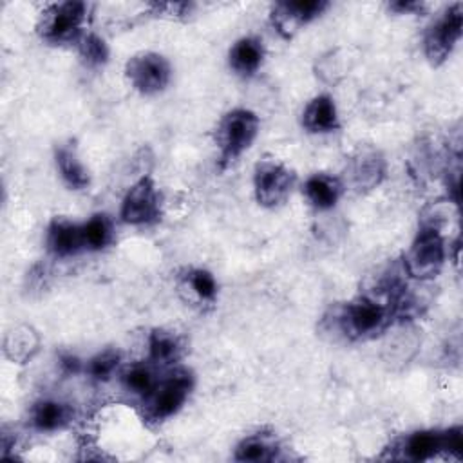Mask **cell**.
<instances>
[{"mask_svg": "<svg viewBox=\"0 0 463 463\" xmlns=\"http://www.w3.org/2000/svg\"><path fill=\"white\" fill-rule=\"evenodd\" d=\"M259 116L248 109H233L217 125L215 143L222 166L246 152L259 134Z\"/></svg>", "mask_w": 463, "mask_h": 463, "instance_id": "obj_1", "label": "cell"}, {"mask_svg": "<svg viewBox=\"0 0 463 463\" xmlns=\"http://www.w3.org/2000/svg\"><path fill=\"white\" fill-rule=\"evenodd\" d=\"M405 269L418 280L434 279L445 264V241L438 226L425 224L405 253Z\"/></svg>", "mask_w": 463, "mask_h": 463, "instance_id": "obj_2", "label": "cell"}, {"mask_svg": "<svg viewBox=\"0 0 463 463\" xmlns=\"http://www.w3.org/2000/svg\"><path fill=\"white\" fill-rule=\"evenodd\" d=\"M87 20V5L83 2H60L49 5L42 13L38 31L51 43H69L83 36Z\"/></svg>", "mask_w": 463, "mask_h": 463, "instance_id": "obj_3", "label": "cell"}, {"mask_svg": "<svg viewBox=\"0 0 463 463\" xmlns=\"http://www.w3.org/2000/svg\"><path fill=\"white\" fill-rule=\"evenodd\" d=\"M392 309L371 297H358L351 300L342 311V329L353 338L374 336L391 322Z\"/></svg>", "mask_w": 463, "mask_h": 463, "instance_id": "obj_4", "label": "cell"}, {"mask_svg": "<svg viewBox=\"0 0 463 463\" xmlns=\"http://www.w3.org/2000/svg\"><path fill=\"white\" fill-rule=\"evenodd\" d=\"M463 27V5L452 4L445 9V13L434 20L423 38L425 56L432 65L443 63L450 52L454 51L456 43L461 38Z\"/></svg>", "mask_w": 463, "mask_h": 463, "instance_id": "obj_5", "label": "cell"}, {"mask_svg": "<svg viewBox=\"0 0 463 463\" xmlns=\"http://www.w3.org/2000/svg\"><path fill=\"white\" fill-rule=\"evenodd\" d=\"M295 184V174L279 161L264 159L257 163L253 172L255 199L260 206L277 208L284 204Z\"/></svg>", "mask_w": 463, "mask_h": 463, "instance_id": "obj_6", "label": "cell"}, {"mask_svg": "<svg viewBox=\"0 0 463 463\" xmlns=\"http://www.w3.org/2000/svg\"><path fill=\"white\" fill-rule=\"evenodd\" d=\"M125 74L137 92L152 96L161 92L170 83L172 69L168 60L159 52L143 51L127 61Z\"/></svg>", "mask_w": 463, "mask_h": 463, "instance_id": "obj_7", "label": "cell"}, {"mask_svg": "<svg viewBox=\"0 0 463 463\" xmlns=\"http://www.w3.org/2000/svg\"><path fill=\"white\" fill-rule=\"evenodd\" d=\"M194 385V376L186 369H175L166 380L148 394V418L161 421L174 416L186 402Z\"/></svg>", "mask_w": 463, "mask_h": 463, "instance_id": "obj_8", "label": "cell"}, {"mask_svg": "<svg viewBox=\"0 0 463 463\" xmlns=\"http://www.w3.org/2000/svg\"><path fill=\"white\" fill-rule=\"evenodd\" d=\"M121 221L132 226L152 224L161 215V197L156 183L150 177H141L136 181L121 203Z\"/></svg>", "mask_w": 463, "mask_h": 463, "instance_id": "obj_9", "label": "cell"}, {"mask_svg": "<svg viewBox=\"0 0 463 463\" xmlns=\"http://www.w3.org/2000/svg\"><path fill=\"white\" fill-rule=\"evenodd\" d=\"M326 7L327 2L324 0L279 2L271 9V22L284 38H291L302 25L320 16L326 11Z\"/></svg>", "mask_w": 463, "mask_h": 463, "instance_id": "obj_10", "label": "cell"}, {"mask_svg": "<svg viewBox=\"0 0 463 463\" xmlns=\"http://www.w3.org/2000/svg\"><path fill=\"white\" fill-rule=\"evenodd\" d=\"M45 242L47 250L56 257H71L85 248L81 226L67 219H54L49 224Z\"/></svg>", "mask_w": 463, "mask_h": 463, "instance_id": "obj_11", "label": "cell"}, {"mask_svg": "<svg viewBox=\"0 0 463 463\" xmlns=\"http://www.w3.org/2000/svg\"><path fill=\"white\" fill-rule=\"evenodd\" d=\"M302 127L313 134H326V132L338 130L340 121H338V112L333 98L327 94L315 96L302 112Z\"/></svg>", "mask_w": 463, "mask_h": 463, "instance_id": "obj_12", "label": "cell"}, {"mask_svg": "<svg viewBox=\"0 0 463 463\" xmlns=\"http://www.w3.org/2000/svg\"><path fill=\"white\" fill-rule=\"evenodd\" d=\"M264 60V43L257 36H244L237 40L228 54L230 67L241 76H251L259 71Z\"/></svg>", "mask_w": 463, "mask_h": 463, "instance_id": "obj_13", "label": "cell"}, {"mask_svg": "<svg viewBox=\"0 0 463 463\" xmlns=\"http://www.w3.org/2000/svg\"><path fill=\"white\" fill-rule=\"evenodd\" d=\"M349 172L351 183L356 190H371L382 181L385 174V161L376 150H364L353 157Z\"/></svg>", "mask_w": 463, "mask_h": 463, "instance_id": "obj_14", "label": "cell"}, {"mask_svg": "<svg viewBox=\"0 0 463 463\" xmlns=\"http://www.w3.org/2000/svg\"><path fill=\"white\" fill-rule=\"evenodd\" d=\"M304 195L317 210L333 208L342 195V183L329 174H313L304 183Z\"/></svg>", "mask_w": 463, "mask_h": 463, "instance_id": "obj_15", "label": "cell"}, {"mask_svg": "<svg viewBox=\"0 0 463 463\" xmlns=\"http://www.w3.org/2000/svg\"><path fill=\"white\" fill-rule=\"evenodd\" d=\"M403 456L412 461H425L445 450V430H418L405 438Z\"/></svg>", "mask_w": 463, "mask_h": 463, "instance_id": "obj_16", "label": "cell"}, {"mask_svg": "<svg viewBox=\"0 0 463 463\" xmlns=\"http://www.w3.org/2000/svg\"><path fill=\"white\" fill-rule=\"evenodd\" d=\"M71 407L58 400H42L31 411V423L34 429L52 432L71 421Z\"/></svg>", "mask_w": 463, "mask_h": 463, "instance_id": "obj_17", "label": "cell"}, {"mask_svg": "<svg viewBox=\"0 0 463 463\" xmlns=\"http://www.w3.org/2000/svg\"><path fill=\"white\" fill-rule=\"evenodd\" d=\"M56 159V166L60 170L61 179L67 183V186H71L72 190H81L90 183L89 172L83 166V163L80 161L76 148L71 145H60L56 148L54 154Z\"/></svg>", "mask_w": 463, "mask_h": 463, "instance_id": "obj_18", "label": "cell"}, {"mask_svg": "<svg viewBox=\"0 0 463 463\" xmlns=\"http://www.w3.org/2000/svg\"><path fill=\"white\" fill-rule=\"evenodd\" d=\"M181 354L177 336L165 329H154L148 336V358L152 364H174Z\"/></svg>", "mask_w": 463, "mask_h": 463, "instance_id": "obj_19", "label": "cell"}, {"mask_svg": "<svg viewBox=\"0 0 463 463\" xmlns=\"http://www.w3.org/2000/svg\"><path fill=\"white\" fill-rule=\"evenodd\" d=\"M81 235L87 250H103L112 241V222L105 213H96L81 224Z\"/></svg>", "mask_w": 463, "mask_h": 463, "instance_id": "obj_20", "label": "cell"}, {"mask_svg": "<svg viewBox=\"0 0 463 463\" xmlns=\"http://www.w3.org/2000/svg\"><path fill=\"white\" fill-rule=\"evenodd\" d=\"M277 458V447L264 436L244 438L235 449L237 461H271Z\"/></svg>", "mask_w": 463, "mask_h": 463, "instance_id": "obj_21", "label": "cell"}, {"mask_svg": "<svg viewBox=\"0 0 463 463\" xmlns=\"http://www.w3.org/2000/svg\"><path fill=\"white\" fill-rule=\"evenodd\" d=\"M78 51L89 67H101L109 60V47L105 40L94 33H87L78 40Z\"/></svg>", "mask_w": 463, "mask_h": 463, "instance_id": "obj_22", "label": "cell"}, {"mask_svg": "<svg viewBox=\"0 0 463 463\" xmlns=\"http://www.w3.org/2000/svg\"><path fill=\"white\" fill-rule=\"evenodd\" d=\"M121 378H123V383L127 385V389H130L132 392H137V394L148 396L156 387L154 376L146 365H132L123 373Z\"/></svg>", "mask_w": 463, "mask_h": 463, "instance_id": "obj_23", "label": "cell"}, {"mask_svg": "<svg viewBox=\"0 0 463 463\" xmlns=\"http://www.w3.org/2000/svg\"><path fill=\"white\" fill-rule=\"evenodd\" d=\"M119 353L114 351V349H105L101 353H98L96 356L90 358L87 369H89V374L94 378V380H109L114 373V369L118 367L119 364Z\"/></svg>", "mask_w": 463, "mask_h": 463, "instance_id": "obj_24", "label": "cell"}, {"mask_svg": "<svg viewBox=\"0 0 463 463\" xmlns=\"http://www.w3.org/2000/svg\"><path fill=\"white\" fill-rule=\"evenodd\" d=\"M188 286L192 288V291L201 298V300H213L217 295V282L213 279V275L206 269H190L188 271Z\"/></svg>", "mask_w": 463, "mask_h": 463, "instance_id": "obj_25", "label": "cell"}, {"mask_svg": "<svg viewBox=\"0 0 463 463\" xmlns=\"http://www.w3.org/2000/svg\"><path fill=\"white\" fill-rule=\"evenodd\" d=\"M445 452L456 456L458 459L463 458V434L459 427L445 430Z\"/></svg>", "mask_w": 463, "mask_h": 463, "instance_id": "obj_26", "label": "cell"}, {"mask_svg": "<svg viewBox=\"0 0 463 463\" xmlns=\"http://www.w3.org/2000/svg\"><path fill=\"white\" fill-rule=\"evenodd\" d=\"M60 367H61L63 373H67V374H76V373H80V369H81V362H80V358L74 356V354H61V356H60Z\"/></svg>", "mask_w": 463, "mask_h": 463, "instance_id": "obj_27", "label": "cell"}, {"mask_svg": "<svg viewBox=\"0 0 463 463\" xmlns=\"http://www.w3.org/2000/svg\"><path fill=\"white\" fill-rule=\"evenodd\" d=\"M389 7L392 11H398V13H414V11L421 9V4H418V2H392Z\"/></svg>", "mask_w": 463, "mask_h": 463, "instance_id": "obj_28", "label": "cell"}]
</instances>
